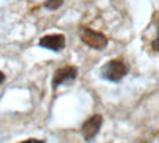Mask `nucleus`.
<instances>
[{"label":"nucleus","instance_id":"1","mask_svg":"<svg viewBox=\"0 0 159 143\" xmlns=\"http://www.w3.org/2000/svg\"><path fill=\"white\" fill-rule=\"evenodd\" d=\"M127 72H128V67L121 59H112V61H109L102 68V71H100V74H102V77L105 80L114 81V83L121 81L127 75Z\"/></svg>","mask_w":159,"mask_h":143},{"label":"nucleus","instance_id":"2","mask_svg":"<svg viewBox=\"0 0 159 143\" xmlns=\"http://www.w3.org/2000/svg\"><path fill=\"white\" fill-rule=\"evenodd\" d=\"M81 40L84 44H87L89 47H93V49H105L108 46V39L106 35L99 33L96 30L91 28H83L81 31Z\"/></svg>","mask_w":159,"mask_h":143},{"label":"nucleus","instance_id":"3","mask_svg":"<svg viewBox=\"0 0 159 143\" xmlns=\"http://www.w3.org/2000/svg\"><path fill=\"white\" fill-rule=\"evenodd\" d=\"M103 124V118L102 115H93L90 118H87L84 121V124L81 127V134H83V137H84L85 142H90L93 139L97 136V133L100 130V127Z\"/></svg>","mask_w":159,"mask_h":143},{"label":"nucleus","instance_id":"4","mask_svg":"<svg viewBox=\"0 0 159 143\" xmlns=\"http://www.w3.org/2000/svg\"><path fill=\"white\" fill-rule=\"evenodd\" d=\"M39 44L44 49L53 52H59L65 47V35L62 34H50V35H44L41 37L39 41Z\"/></svg>","mask_w":159,"mask_h":143},{"label":"nucleus","instance_id":"5","mask_svg":"<svg viewBox=\"0 0 159 143\" xmlns=\"http://www.w3.org/2000/svg\"><path fill=\"white\" fill-rule=\"evenodd\" d=\"M78 74V69L72 67V65H68V67H62V68H59L55 72V77H53V87L56 89L59 84H62L65 81L68 80H74L75 77Z\"/></svg>","mask_w":159,"mask_h":143},{"label":"nucleus","instance_id":"6","mask_svg":"<svg viewBox=\"0 0 159 143\" xmlns=\"http://www.w3.org/2000/svg\"><path fill=\"white\" fill-rule=\"evenodd\" d=\"M63 3V0H47L44 3V7H47V9H50V11H55V9H57V7H61Z\"/></svg>","mask_w":159,"mask_h":143},{"label":"nucleus","instance_id":"7","mask_svg":"<svg viewBox=\"0 0 159 143\" xmlns=\"http://www.w3.org/2000/svg\"><path fill=\"white\" fill-rule=\"evenodd\" d=\"M21 143H46L44 140H40V139H27V140H24Z\"/></svg>","mask_w":159,"mask_h":143},{"label":"nucleus","instance_id":"8","mask_svg":"<svg viewBox=\"0 0 159 143\" xmlns=\"http://www.w3.org/2000/svg\"><path fill=\"white\" fill-rule=\"evenodd\" d=\"M152 47H153L156 52H159V37L156 39V40H153V43H152Z\"/></svg>","mask_w":159,"mask_h":143},{"label":"nucleus","instance_id":"9","mask_svg":"<svg viewBox=\"0 0 159 143\" xmlns=\"http://www.w3.org/2000/svg\"><path fill=\"white\" fill-rule=\"evenodd\" d=\"M3 81H5V74L0 71V83H3Z\"/></svg>","mask_w":159,"mask_h":143},{"label":"nucleus","instance_id":"10","mask_svg":"<svg viewBox=\"0 0 159 143\" xmlns=\"http://www.w3.org/2000/svg\"><path fill=\"white\" fill-rule=\"evenodd\" d=\"M158 34H159V22H158ZM158 37H159V35H158Z\"/></svg>","mask_w":159,"mask_h":143}]
</instances>
